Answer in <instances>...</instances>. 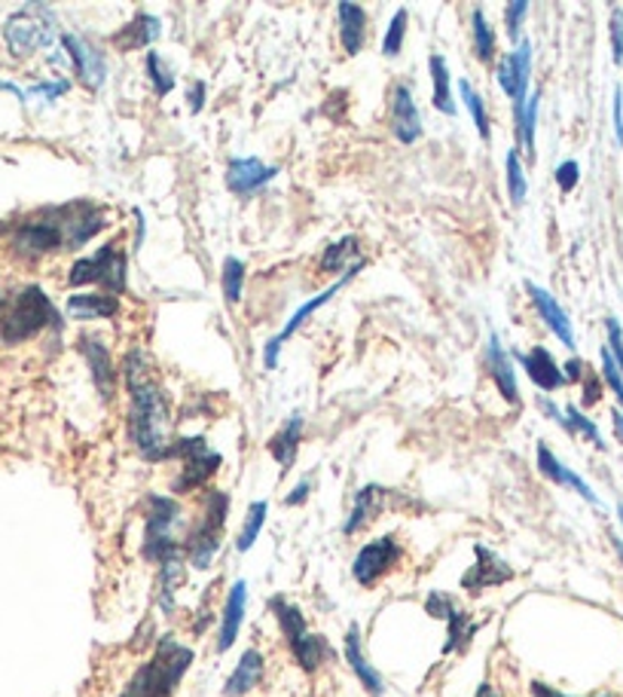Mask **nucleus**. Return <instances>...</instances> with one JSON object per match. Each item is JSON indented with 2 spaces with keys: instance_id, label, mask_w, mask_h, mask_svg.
Instances as JSON below:
<instances>
[{
  "instance_id": "nucleus-1",
  "label": "nucleus",
  "mask_w": 623,
  "mask_h": 697,
  "mask_svg": "<svg viewBox=\"0 0 623 697\" xmlns=\"http://www.w3.org/2000/svg\"><path fill=\"white\" fill-rule=\"evenodd\" d=\"M108 227L105 208L96 203H70V206L46 208V211H34L25 218L15 232L13 251L19 258H43V254H58V251H74V248L86 246L92 236Z\"/></svg>"
},
{
  "instance_id": "nucleus-2",
  "label": "nucleus",
  "mask_w": 623,
  "mask_h": 697,
  "mask_svg": "<svg viewBox=\"0 0 623 697\" xmlns=\"http://www.w3.org/2000/svg\"><path fill=\"white\" fill-rule=\"evenodd\" d=\"M125 383L132 392L129 435L144 459L163 462L172 447V411H168L163 389L153 383L147 356L141 349H132L125 358Z\"/></svg>"
},
{
  "instance_id": "nucleus-3",
  "label": "nucleus",
  "mask_w": 623,
  "mask_h": 697,
  "mask_svg": "<svg viewBox=\"0 0 623 697\" xmlns=\"http://www.w3.org/2000/svg\"><path fill=\"white\" fill-rule=\"evenodd\" d=\"M190 664L193 649L175 643V640H163L147 664L138 667L120 697H172L184 679V673L190 671Z\"/></svg>"
},
{
  "instance_id": "nucleus-4",
  "label": "nucleus",
  "mask_w": 623,
  "mask_h": 697,
  "mask_svg": "<svg viewBox=\"0 0 623 697\" xmlns=\"http://www.w3.org/2000/svg\"><path fill=\"white\" fill-rule=\"evenodd\" d=\"M58 325V313L50 303V297L43 294V287L25 285L10 303V309L0 318V340L3 342H19L41 334L43 328Z\"/></svg>"
},
{
  "instance_id": "nucleus-5",
  "label": "nucleus",
  "mask_w": 623,
  "mask_h": 697,
  "mask_svg": "<svg viewBox=\"0 0 623 697\" xmlns=\"http://www.w3.org/2000/svg\"><path fill=\"white\" fill-rule=\"evenodd\" d=\"M181 526H184V508L168 495H147V523H144V557L150 563L168 560L181 554Z\"/></svg>"
},
{
  "instance_id": "nucleus-6",
  "label": "nucleus",
  "mask_w": 623,
  "mask_h": 697,
  "mask_svg": "<svg viewBox=\"0 0 623 697\" xmlns=\"http://www.w3.org/2000/svg\"><path fill=\"white\" fill-rule=\"evenodd\" d=\"M272 616L278 621V628L285 633L287 645H291V655L297 661L299 667L306 673H315L327 657H330V649H327L325 636L312 633L309 624H306V616L299 612L297 602L285 600V597H275L270 602Z\"/></svg>"
},
{
  "instance_id": "nucleus-7",
  "label": "nucleus",
  "mask_w": 623,
  "mask_h": 697,
  "mask_svg": "<svg viewBox=\"0 0 623 697\" xmlns=\"http://www.w3.org/2000/svg\"><path fill=\"white\" fill-rule=\"evenodd\" d=\"M227 514H230V495L215 490L205 499L199 523L184 538V551H187V560H190L193 569H208L215 563L220 538H223V526H227Z\"/></svg>"
},
{
  "instance_id": "nucleus-8",
  "label": "nucleus",
  "mask_w": 623,
  "mask_h": 697,
  "mask_svg": "<svg viewBox=\"0 0 623 697\" xmlns=\"http://www.w3.org/2000/svg\"><path fill=\"white\" fill-rule=\"evenodd\" d=\"M3 41L15 58L41 53L55 41V19L46 7H28L22 13H13L3 25Z\"/></svg>"
},
{
  "instance_id": "nucleus-9",
  "label": "nucleus",
  "mask_w": 623,
  "mask_h": 697,
  "mask_svg": "<svg viewBox=\"0 0 623 697\" xmlns=\"http://www.w3.org/2000/svg\"><path fill=\"white\" fill-rule=\"evenodd\" d=\"M68 282L74 287L105 285L117 297L120 291H125V254H122V248L108 242V246L98 248L92 258H80L70 266Z\"/></svg>"
},
{
  "instance_id": "nucleus-10",
  "label": "nucleus",
  "mask_w": 623,
  "mask_h": 697,
  "mask_svg": "<svg viewBox=\"0 0 623 697\" xmlns=\"http://www.w3.org/2000/svg\"><path fill=\"white\" fill-rule=\"evenodd\" d=\"M165 459H181V475L172 483L175 492H190L196 487H203L208 480L215 478L217 468H220V453L208 450L205 447V438H184L175 440L168 447V456Z\"/></svg>"
},
{
  "instance_id": "nucleus-11",
  "label": "nucleus",
  "mask_w": 623,
  "mask_h": 697,
  "mask_svg": "<svg viewBox=\"0 0 623 697\" xmlns=\"http://www.w3.org/2000/svg\"><path fill=\"white\" fill-rule=\"evenodd\" d=\"M401 557H404V547L397 545V538H394V535H382V538L367 542V545L354 554V563H352L354 581H358V585H364V588H373L382 575L392 573Z\"/></svg>"
},
{
  "instance_id": "nucleus-12",
  "label": "nucleus",
  "mask_w": 623,
  "mask_h": 697,
  "mask_svg": "<svg viewBox=\"0 0 623 697\" xmlns=\"http://www.w3.org/2000/svg\"><path fill=\"white\" fill-rule=\"evenodd\" d=\"M361 270H364V263H361V266H354V270H349V273L339 275L337 282L327 287V291H321V294H315L312 301L303 303L297 313L291 315V322H287L285 328L278 330V337L266 342V349H263V361H266V368L272 370L275 364H278V352H282V346H285V342L291 340L294 334H297V328H303V322H306V318H309V315L315 313V309H321V306H325V303L330 301V297H337L339 291H342V285H349V282L354 279V273H361Z\"/></svg>"
},
{
  "instance_id": "nucleus-13",
  "label": "nucleus",
  "mask_w": 623,
  "mask_h": 697,
  "mask_svg": "<svg viewBox=\"0 0 623 697\" xmlns=\"http://www.w3.org/2000/svg\"><path fill=\"white\" fill-rule=\"evenodd\" d=\"M499 86L511 96L516 105V113L526 108V92H528V74H532V43L520 41L514 46V53H507L499 65Z\"/></svg>"
},
{
  "instance_id": "nucleus-14",
  "label": "nucleus",
  "mask_w": 623,
  "mask_h": 697,
  "mask_svg": "<svg viewBox=\"0 0 623 697\" xmlns=\"http://www.w3.org/2000/svg\"><path fill=\"white\" fill-rule=\"evenodd\" d=\"M511 578H514V569H511L499 554H492L489 547L477 545L474 566L464 573V578H461V588L471 590V593H480V590H487V588H499V585L511 581Z\"/></svg>"
},
{
  "instance_id": "nucleus-15",
  "label": "nucleus",
  "mask_w": 623,
  "mask_h": 697,
  "mask_svg": "<svg viewBox=\"0 0 623 697\" xmlns=\"http://www.w3.org/2000/svg\"><path fill=\"white\" fill-rule=\"evenodd\" d=\"M392 132L401 144H413L422 135V117L413 98V86L394 83L392 86Z\"/></svg>"
},
{
  "instance_id": "nucleus-16",
  "label": "nucleus",
  "mask_w": 623,
  "mask_h": 697,
  "mask_svg": "<svg viewBox=\"0 0 623 697\" xmlns=\"http://www.w3.org/2000/svg\"><path fill=\"white\" fill-rule=\"evenodd\" d=\"M62 46H65V53L70 55V65L74 70L80 74V80L89 86V89H98L105 77H108V65H105V58L98 53L92 43L80 41V37H74V34H65L62 37Z\"/></svg>"
},
{
  "instance_id": "nucleus-17",
  "label": "nucleus",
  "mask_w": 623,
  "mask_h": 697,
  "mask_svg": "<svg viewBox=\"0 0 623 697\" xmlns=\"http://www.w3.org/2000/svg\"><path fill=\"white\" fill-rule=\"evenodd\" d=\"M275 175H278L275 165H263L254 156H244V160H232L230 168H227V187L239 196H248V193H258L260 187H266Z\"/></svg>"
},
{
  "instance_id": "nucleus-18",
  "label": "nucleus",
  "mask_w": 623,
  "mask_h": 697,
  "mask_svg": "<svg viewBox=\"0 0 623 697\" xmlns=\"http://www.w3.org/2000/svg\"><path fill=\"white\" fill-rule=\"evenodd\" d=\"M244 606H248V585L236 581L230 593H227V602H223V621H220V633H217V652H230L236 640H239V630L244 624Z\"/></svg>"
},
{
  "instance_id": "nucleus-19",
  "label": "nucleus",
  "mask_w": 623,
  "mask_h": 697,
  "mask_svg": "<svg viewBox=\"0 0 623 697\" xmlns=\"http://www.w3.org/2000/svg\"><path fill=\"white\" fill-rule=\"evenodd\" d=\"M526 291H528V297H532V303H535V309H538V315H542L544 325L554 330L556 337L566 342L569 349H575V330H571L569 315H566V309H562V306L556 303V297H550V294H547L544 287L532 285V282L526 285Z\"/></svg>"
},
{
  "instance_id": "nucleus-20",
  "label": "nucleus",
  "mask_w": 623,
  "mask_h": 697,
  "mask_svg": "<svg viewBox=\"0 0 623 697\" xmlns=\"http://www.w3.org/2000/svg\"><path fill=\"white\" fill-rule=\"evenodd\" d=\"M385 499H389V492L382 490L380 483H367L364 490L354 495L352 514H349V520H346L342 533L354 535L358 530H367V526H370V523L385 511Z\"/></svg>"
},
{
  "instance_id": "nucleus-21",
  "label": "nucleus",
  "mask_w": 623,
  "mask_h": 697,
  "mask_svg": "<svg viewBox=\"0 0 623 697\" xmlns=\"http://www.w3.org/2000/svg\"><path fill=\"white\" fill-rule=\"evenodd\" d=\"M263 673H266V661L260 655L258 649H248L236 671L230 673V679L223 683V695L227 697H244L248 691H254L260 683H263Z\"/></svg>"
},
{
  "instance_id": "nucleus-22",
  "label": "nucleus",
  "mask_w": 623,
  "mask_h": 697,
  "mask_svg": "<svg viewBox=\"0 0 623 697\" xmlns=\"http://www.w3.org/2000/svg\"><path fill=\"white\" fill-rule=\"evenodd\" d=\"M538 468H542V475L547 480H554V483L569 487V490L578 492L581 499H587L590 505H599V495L590 490V487H587V480H583L581 475H575L571 468H566V465L559 462L554 453L547 450V444H538Z\"/></svg>"
},
{
  "instance_id": "nucleus-23",
  "label": "nucleus",
  "mask_w": 623,
  "mask_h": 697,
  "mask_svg": "<svg viewBox=\"0 0 623 697\" xmlns=\"http://www.w3.org/2000/svg\"><path fill=\"white\" fill-rule=\"evenodd\" d=\"M346 661H349V667H352L354 676L361 679V685H364L370 695L380 697L382 691H385L382 676L373 671V664L367 661L364 643H361V630L358 628H349V633H346Z\"/></svg>"
},
{
  "instance_id": "nucleus-24",
  "label": "nucleus",
  "mask_w": 623,
  "mask_h": 697,
  "mask_svg": "<svg viewBox=\"0 0 623 697\" xmlns=\"http://www.w3.org/2000/svg\"><path fill=\"white\" fill-rule=\"evenodd\" d=\"M523 368L532 377V383L544 389V392H556L566 385V373L559 370V364L554 361V356L544 349V346H535L528 356H523Z\"/></svg>"
},
{
  "instance_id": "nucleus-25",
  "label": "nucleus",
  "mask_w": 623,
  "mask_h": 697,
  "mask_svg": "<svg viewBox=\"0 0 623 697\" xmlns=\"http://www.w3.org/2000/svg\"><path fill=\"white\" fill-rule=\"evenodd\" d=\"M337 22H339V43L346 55H358L364 50V25L367 13L358 7V3H349L342 0L337 7Z\"/></svg>"
},
{
  "instance_id": "nucleus-26",
  "label": "nucleus",
  "mask_w": 623,
  "mask_h": 697,
  "mask_svg": "<svg viewBox=\"0 0 623 697\" xmlns=\"http://www.w3.org/2000/svg\"><path fill=\"white\" fill-rule=\"evenodd\" d=\"M487 370H489V377L495 380V385H499V392H502V395L507 397L511 404H520L514 364H511V358H507V352L502 349V342H499V337H489Z\"/></svg>"
},
{
  "instance_id": "nucleus-27",
  "label": "nucleus",
  "mask_w": 623,
  "mask_h": 697,
  "mask_svg": "<svg viewBox=\"0 0 623 697\" xmlns=\"http://www.w3.org/2000/svg\"><path fill=\"white\" fill-rule=\"evenodd\" d=\"M160 34H163V22H160L156 15L138 13L129 25L113 34V46H120V50L129 53V50H141V46L156 43L160 41Z\"/></svg>"
},
{
  "instance_id": "nucleus-28",
  "label": "nucleus",
  "mask_w": 623,
  "mask_h": 697,
  "mask_svg": "<svg viewBox=\"0 0 623 697\" xmlns=\"http://www.w3.org/2000/svg\"><path fill=\"white\" fill-rule=\"evenodd\" d=\"M83 352L89 358V368H92V380L98 385V395L108 401L113 395V385H117V368L110 361L108 346L101 340H83Z\"/></svg>"
},
{
  "instance_id": "nucleus-29",
  "label": "nucleus",
  "mask_w": 623,
  "mask_h": 697,
  "mask_svg": "<svg viewBox=\"0 0 623 697\" xmlns=\"http://www.w3.org/2000/svg\"><path fill=\"white\" fill-rule=\"evenodd\" d=\"M299 440H303V416L294 413L291 420H287L282 428H278V435L270 440V453L272 459L278 462L282 471H287L294 459H297V450H299Z\"/></svg>"
},
{
  "instance_id": "nucleus-30",
  "label": "nucleus",
  "mask_w": 623,
  "mask_h": 697,
  "mask_svg": "<svg viewBox=\"0 0 623 697\" xmlns=\"http://www.w3.org/2000/svg\"><path fill=\"white\" fill-rule=\"evenodd\" d=\"M361 263H364V258L358 251V239L354 236H342L334 246H327L325 254H321V270L334 275L349 273V270L361 266Z\"/></svg>"
},
{
  "instance_id": "nucleus-31",
  "label": "nucleus",
  "mask_w": 623,
  "mask_h": 697,
  "mask_svg": "<svg viewBox=\"0 0 623 697\" xmlns=\"http://www.w3.org/2000/svg\"><path fill=\"white\" fill-rule=\"evenodd\" d=\"M120 313V301L113 294H74L68 301L70 318H113Z\"/></svg>"
},
{
  "instance_id": "nucleus-32",
  "label": "nucleus",
  "mask_w": 623,
  "mask_h": 697,
  "mask_svg": "<svg viewBox=\"0 0 623 697\" xmlns=\"http://www.w3.org/2000/svg\"><path fill=\"white\" fill-rule=\"evenodd\" d=\"M431 80H434V108L444 110L447 117H452V113H456L452 92H449L452 77H449L447 58H444V55H431Z\"/></svg>"
},
{
  "instance_id": "nucleus-33",
  "label": "nucleus",
  "mask_w": 623,
  "mask_h": 697,
  "mask_svg": "<svg viewBox=\"0 0 623 697\" xmlns=\"http://www.w3.org/2000/svg\"><path fill=\"white\" fill-rule=\"evenodd\" d=\"M266 518H270V502H251L248 514H244L242 530H239V538H236L239 554H244V551H251V547H254V542H258L260 533H263V523H266Z\"/></svg>"
},
{
  "instance_id": "nucleus-34",
  "label": "nucleus",
  "mask_w": 623,
  "mask_h": 697,
  "mask_svg": "<svg viewBox=\"0 0 623 697\" xmlns=\"http://www.w3.org/2000/svg\"><path fill=\"white\" fill-rule=\"evenodd\" d=\"M538 101L542 96L538 92H532V98H526V108L520 110V144H523V151H526L528 160H535V126H538Z\"/></svg>"
},
{
  "instance_id": "nucleus-35",
  "label": "nucleus",
  "mask_w": 623,
  "mask_h": 697,
  "mask_svg": "<svg viewBox=\"0 0 623 697\" xmlns=\"http://www.w3.org/2000/svg\"><path fill=\"white\" fill-rule=\"evenodd\" d=\"M447 652H456V649L461 652V649H468V643H471V636L477 633V624L464 616L461 609H456V612L447 618Z\"/></svg>"
},
{
  "instance_id": "nucleus-36",
  "label": "nucleus",
  "mask_w": 623,
  "mask_h": 697,
  "mask_svg": "<svg viewBox=\"0 0 623 697\" xmlns=\"http://www.w3.org/2000/svg\"><path fill=\"white\" fill-rule=\"evenodd\" d=\"M474 53L483 65L495 58V34H492L483 10H474Z\"/></svg>"
},
{
  "instance_id": "nucleus-37",
  "label": "nucleus",
  "mask_w": 623,
  "mask_h": 697,
  "mask_svg": "<svg viewBox=\"0 0 623 697\" xmlns=\"http://www.w3.org/2000/svg\"><path fill=\"white\" fill-rule=\"evenodd\" d=\"M223 297L227 303H239L242 301V287H244V263L239 258H227L223 260Z\"/></svg>"
},
{
  "instance_id": "nucleus-38",
  "label": "nucleus",
  "mask_w": 623,
  "mask_h": 697,
  "mask_svg": "<svg viewBox=\"0 0 623 697\" xmlns=\"http://www.w3.org/2000/svg\"><path fill=\"white\" fill-rule=\"evenodd\" d=\"M147 77L153 80L156 96H168V92L175 89V74L165 65L160 53H147Z\"/></svg>"
},
{
  "instance_id": "nucleus-39",
  "label": "nucleus",
  "mask_w": 623,
  "mask_h": 697,
  "mask_svg": "<svg viewBox=\"0 0 623 697\" xmlns=\"http://www.w3.org/2000/svg\"><path fill=\"white\" fill-rule=\"evenodd\" d=\"M504 172H507V190H511V203L520 206L526 199V175H523V165H520V153L507 151V160H504Z\"/></svg>"
},
{
  "instance_id": "nucleus-40",
  "label": "nucleus",
  "mask_w": 623,
  "mask_h": 697,
  "mask_svg": "<svg viewBox=\"0 0 623 697\" xmlns=\"http://www.w3.org/2000/svg\"><path fill=\"white\" fill-rule=\"evenodd\" d=\"M459 89H461V98H464V105H468V110H471V117H474L477 132L483 135V141H489V113H487V105H483V98L477 96L468 80H461Z\"/></svg>"
},
{
  "instance_id": "nucleus-41",
  "label": "nucleus",
  "mask_w": 623,
  "mask_h": 697,
  "mask_svg": "<svg viewBox=\"0 0 623 697\" xmlns=\"http://www.w3.org/2000/svg\"><path fill=\"white\" fill-rule=\"evenodd\" d=\"M404 34H407V10H397L392 19V25L385 31V41H382V53L394 58V55L401 53V46H404Z\"/></svg>"
},
{
  "instance_id": "nucleus-42",
  "label": "nucleus",
  "mask_w": 623,
  "mask_h": 697,
  "mask_svg": "<svg viewBox=\"0 0 623 697\" xmlns=\"http://www.w3.org/2000/svg\"><path fill=\"white\" fill-rule=\"evenodd\" d=\"M566 428H571V432H581L583 438L587 440H593L597 444L599 450H605V440L599 438V428L587 416H583L581 411H575V407H566Z\"/></svg>"
},
{
  "instance_id": "nucleus-43",
  "label": "nucleus",
  "mask_w": 623,
  "mask_h": 697,
  "mask_svg": "<svg viewBox=\"0 0 623 697\" xmlns=\"http://www.w3.org/2000/svg\"><path fill=\"white\" fill-rule=\"evenodd\" d=\"M528 13V3L526 0H516L511 3L507 10H504V25H507V37L514 43H520V28H523V19Z\"/></svg>"
},
{
  "instance_id": "nucleus-44",
  "label": "nucleus",
  "mask_w": 623,
  "mask_h": 697,
  "mask_svg": "<svg viewBox=\"0 0 623 697\" xmlns=\"http://www.w3.org/2000/svg\"><path fill=\"white\" fill-rule=\"evenodd\" d=\"M602 373H605L611 392L617 395V401H621V407H623V373H621V368H617V361L611 358L609 349H602Z\"/></svg>"
},
{
  "instance_id": "nucleus-45",
  "label": "nucleus",
  "mask_w": 623,
  "mask_h": 697,
  "mask_svg": "<svg viewBox=\"0 0 623 697\" xmlns=\"http://www.w3.org/2000/svg\"><path fill=\"white\" fill-rule=\"evenodd\" d=\"M456 609H459V606L449 600L447 593H431V597L425 600V612H428V616H434V618H440V621H447V618L452 616Z\"/></svg>"
},
{
  "instance_id": "nucleus-46",
  "label": "nucleus",
  "mask_w": 623,
  "mask_h": 697,
  "mask_svg": "<svg viewBox=\"0 0 623 697\" xmlns=\"http://www.w3.org/2000/svg\"><path fill=\"white\" fill-rule=\"evenodd\" d=\"M605 328H609V352L611 358L617 361V368L623 373V330H621V322L617 318H609L605 322Z\"/></svg>"
},
{
  "instance_id": "nucleus-47",
  "label": "nucleus",
  "mask_w": 623,
  "mask_h": 697,
  "mask_svg": "<svg viewBox=\"0 0 623 697\" xmlns=\"http://www.w3.org/2000/svg\"><path fill=\"white\" fill-rule=\"evenodd\" d=\"M578 181H581V165L575 163V160H569V163H562L559 168H556V184H559L566 193L575 190V184H578Z\"/></svg>"
},
{
  "instance_id": "nucleus-48",
  "label": "nucleus",
  "mask_w": 623,
  "mask_h": 697,
  "mask_svg": "<svg viewBox=\"0 0 623 697\" xmlns=\"http://www.w3.org/2000/svg\"><path fill=\"white\" fill-rule=\"evenodd\" d=\"M611 50H614V62H623V10L611 13Z\"/></svg>"
},
{
  "instance_id": "nucleus-49",
  "label": "nucleus",
  "mask_w": 623,
  "mask_h": 697,
  "mask_svg": "<svg viewBox=\"0 0 623 697\" xmlns=\"http://www.w3.org/2000/svg\"><path fill=\"white\" fill-rule=\"evenodd\" d=\"M309 492H312V483H309V480H299L297 487H294V490H291V492H287V495H285V505H291V508L303 505V502L309 499Z\"/></svg>"
},
{
  "instance_id": "nucleus-50",
  "label": "nucleus",
  "mask_w": 623,
  "mask_h": 697,
  "mask_svg": "<svg viewBox=\"0 0 623 697\" xmlns=\"http://www.w3.org/2000/svg\"><path fill=\"white\" fill-rule=\"evenodd\" d=\"M187 105H190L193 113H199L205 108V83L196 80L190 86V92H187Z\"/></svg>"
},
{
  "instance_id": "nucleus-51",
  "label": "nucleus",
  "mask_w": 623,
  "mask_h": 697,
  "mask_svg": "<svg viewBox=\"0 0 623 697\" xmlns=\"http://www.w3.org/2000/svg\"><path fill=\"white\" fill-rule=\"evenodd\" d=\"M614 132H617V144H623V96H621V89L614 92Z\"/></svg>"
},
{
  "instance_id": "nucleus-52",
  "label": "nucleus",
  "mask_w": 623,
  "mask_h": 697,
  "mask_svg": "<svg viewBox=\"0 0 623 697\" xmlns=\"http://www.w3.org/2000/svg\"><path fill=\"white\" fill-rule=\"evenodd\" d=\"M532 697H569V695H562V691H556V688H550V685H544V683H532Z\"/></svg>"
},
{
  "instance_id": "nucleus-53",
  "label": "nucleus",
  "mask_w": 623,
  "mask_h": 697,
  "mask_svg": "<svg viewBox=\"0 0 623 697\" xmlns=\"http://www.w3.org/2000/svg\"><path fill=\"white\" fill-rule=\"evenodd\" d=\"M477 697H499V691H495L489 683H483L480 688H477Z\"/></svg>"
},
{
  "instance_id": "nucleus-54",
  "label": "nucleus",
  "mask_w": 623,
  "mask_h": 697,
  "mask_svg": "<svg viewBox=\"0 0 623 697\" xmlns=\"http://www.w3.org/2000/svg\"><path fill=\"white\" fill-rule=\"evenodd\" d=\"M611 420H614V432H617V438L623 440V413H614Z\"/></svg>"
},
{
  "instance_id": "nucleus-55",
  "label": "nucleus",
  "mask_w": 623,
  "mask_h": 697,
  "mask_svg": "<svg viewBox=\"0 0 623 697\" xmlns=\"http://www.w3.org/2000/svg\"><path fill=\"white\" fill-rule=\"evenodd\" d=\"M581 377V361H569V380H578Z\"/></svg>"
},
{
  "instance_id": "nucleus-56",
  "label": "nucleus",
  "mask_w": 623,
  "mask_h": 697,
  "mask_svg": "<svg viewBox=\"0 0 623 697\" xmlns=\"http://www.w3.org/2000/svg\"><path fill=\"white\" fill-rule=\"evenodd\" d=\"M617 514H621V523H623V505H621V508H617Z\"/></svg>"
},
{
  "instance_id": "nucleus-57",
  "label": "nucleus",
  "mask_w": 623,
  "mask_h": 697,
  "mask_svg": "<svg viewBox=\"0 0 623 697\" xmlns=\"http://www.w3.org/2000/svg\"><path fill=\"white\" fill-rule=\"evenodd\" d=\"M617 551H621V554H623V545H617Z\"/></svg>"
}]
</instances>
